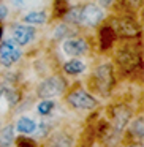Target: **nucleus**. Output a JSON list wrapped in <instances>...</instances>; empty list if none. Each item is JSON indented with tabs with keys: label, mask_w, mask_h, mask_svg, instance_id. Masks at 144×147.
Masks as SVG:
<instances>
[{
	"label": "nucleus",
	"mask_w": 144,
	"mask_h": 147,
	"mask_svg": "<svg viewBox=\"0 0 144 147\" xmlns=\"http://www.w3.org/2000/svg\"><path fill=\"white\" fill-rule=\"evenodd\" d=\"M114 68L111 63H103L95 68L92 78H90V89L93 93H98L101 96H109L114 87Z\"/></svg>",
	"instance_id": "1"
},
{
	"label": "nucleus",
	"mask_w": 144,
	"mask_h": 147,
	"mask_svg": "<svg viewBox=\"0 0 144 147\" xmlns=\"http://www.w3.org/2000/svg\"><path fill=\"white\" fill-rule=\"evenodd\" d=\"M65 100L73 109H81V111H90L98 105V100L82 87H76L67 92Z\"/></svg>",
	"instance_id": "2"
},
{
	"label": "nucleus",
	"mask_w": 144,
	"mask_h": 147,
	"mask_svg": "<svg viewBox=\"0 0 144 147\" xmlns=\"http://www.w3.org/2000/svg\"><path fill=\"white\" fill-rule=\"evenodd\" d=\"M67 81L62 76H49L43 81L37 89V96L43 100H51L67 93Z\"/></svg>",
	"instance_id": "3"
},
{
	"label": "nucleus",
	"mask_w": 144,
	"mask_h": 147,
	"mask_svg": "<svg viewBox=\"0 0 144 147\" xmlns=\"http://www.w3.org/2000/svg\"><path fill=\"white\" fill-rule=\"evenodd\" d=\"M131 115H133V111H131L130 106L125 105V103H119V105L111 106L108 122L111 123V127L114 128L116 131L124 133L127 125L130 123V120H131Z\"/></svg>",
	"instance_id": "4"
},
{
	"label": "nucleus",
	"mask_w": 144,
	"mask_h": 147,
	"mask_svg": "<svg viewBox=\"0 0 144 147\" xmlns=\"http://www.w3.org/2000/svg\"><path fill=\"white\" fill-rule=\"evenodd\" d=\"M21 55H22V52L13 40H5L0 43V63L3 67H13L21 59Z\"/></svg>",
	"instance_id": "5"
},
{
	"label": "nucleus",
	"mask_w": 144,
	"mask_h": 147,
	"mask_svg": "<svg viewBox=\"0 0 144 147\" xmlns=\"http://www.w3.org/2000/svg\"><path fill=\"white\" fill-rule=\"evenodd\" d=\"M111 29L114 35H119L122 38H135L139 35V26L130 18H119L114 19L111 24Z\"/></svg>",
	"instance_id": "6"
},
{
	"label": "nucleus",
	"mask_w": 144,
	"mask_h": 147,
	"mask_svg": "<svg viewBox=\"0 0 144 147\" xmlns=\"http://www.w3.org/2000/svg\"><path fill=\"white\" fill-rule=\"evenodd\" d=\"M105 18L101 7L95 3H87L81 7V24L87 27H97Z\"/></svg>",
	"instance_id": "7"
},
{
	"label": "nucleus",
	"mask_w": 144,
	"mask_h": 147,
	"mask_svg": "<svg viewBox=\"0 0 144 147\" xmlns=\"http://www.w3.org/2000/svg\"><path fill=\"white\" fill-rule=\"evenodd\" d=\"M117 63L125 73H131L139 67V55L130 49H122L117 52Z\"/></svg>",
	"instance_id": "8"
},
{
	"label": "nucleus",
	"mask_w": 144,
	"mask_h": 147,
	"mask_svg": "<svg viewBox=\"0 0 144 147\" xmlns=\"http://www.w3.org/2000/svg\"><path fill=\"white\" fill-rule=\"evenodd\" d=\"M62 48H64L65 54L71 55V57H79V55H84L87 51H89L87 41L84 38H78V36L65 40L64 45H62Z\"/></svg>",
	"instance_id": "9"
},
{
	"label": "nucleus",
	"mask_w": 144,
	"mask_h": 147,
	"mask_svg": "<svg viewBox=\"0 0 144 147\" xmlns=\"http://www.w3.org/2000/svg\"><path fill=\"white\" fill-rule=\"evenodd\" d=\"M35 35H37L35 29L30 26L21 24V26H14V29H13V41L19 46H26L30 41H33Z\"/></svg>",
	"instance_id": "10"
},
{
	"label": "nucleus",
	"mask_w": 144,
	"mask_h": 147,
	"mask_svg": "<svg viewBox=\"0 0 144 147\" xmlns=\"http://www.w3.org/2000/svg\"><path fill=\"white\" fill-rule=\"evenodd\" d=\"M43 147H73V138L65 131H59L48 136V141Z\"/></svg>",
	"instance_id": "11"
},
{
	"label": "nucleus",
	"mask_w": 144,
	"mask_h": 147,
	"mask_svg": "<svg viewBox=\"0 0 144 147\" xmlns=\"http://www.w3.org/2000/svg\"><path fill=\"white\" fill-rule=\"evenodd\" d=\"M127 138H131L133 139V144H139L143 142V138H144V122H143V115H139L138 119H135L131 122L130 128H128V133L125 134Z\"/></svg>",
	"instance_id": "12"
},
{
	"label": "nucleus",
	"mask_w": 144,
	"mask_h": 147,
	"mask_svg": "<svg viewBox=\"0 0 144 147\" xmlns=\"http://www.w3.org/2000/svg\"><path fill=\"white\" fill-rule=\"evenodd\" d=\"M64 71L70 76H78V74L86 71V63L81 62L79 59H71V60L64 63Z\"/></svg>",
	"instance_id": "13"
},
{
	"label": "nucleus",
	"mask_w": 144,
	"mask_h": 147,
	"mask_svg": "<svg viewBox=\"0 0 144 147\" xmlns=\"http://www.w3.org/2000/svg\"><path fill=\"white\" fill-rule=\"evenodd\" d=\"M13 141H14V125L8 123L0 131V147H13Z\"/></svg>",
	"instance_id": "14"
},
{
	"label": "nucleus",
	"mask_w": 144,
	"mask_h": 147,
	"mask_svg": "<svg viewBox=\"0 0 144 147\" xmlns=\"http://www.w3.org/2000/svg\"><path fill=\"white\" fill-rule=\"evenodd\" d=\"M35 120H32V119L29 117H21L19 120H18V131H19L21 134H24V136H29V134L33 133V130H35Z\"/></svg>",
	"instance_id": "15"
},
{
	"label": "nucleus",
	"mask_w": 144,
	"mask_h": 147,
	"mask_svg": "<svg viewBox=\"0 0 144 147\" xmlns=\"http://www.w3.org/2000/svg\"><path fill=\"white\" fill-rule=\"evenodd\" d=\"M46 13L45 11H32V13L26 14L22 18L26 24H32V26H41V24L46 22Z\"/></svg>",
	"instance_id": "16"
},
{
	"label": "nucleus",
	"mask_w": 144,
	"mask_h": 147,
	"mask_svg": "<svg viewBox=\"0 0 144 147\" xmlns=\"http://www.w3.org/2000/svg\"><path fill=\"white\" fill-rule=\"evenodd\" d=\"M114 36L116 35L111 27H103L100 30V46H101V49H108L114 41Z\"/></svg>",
	"instance_id": "17"
},
{
	"label": "nucleus",
	"mask_w": 144,
	"mask_h": 147,
	"mask_svg": "<svg viewBox=\"0 0 144 147\" xmlns=\"http://www.w3.org/2000/svg\"><path fill=\"white\" fill-rule=\"evenodd\" d=\"M51 133V125L48 123L46 120H41L40 123L35 125V130H33V139H46Z\"/></svg>",
	"instance_id": "18"
},
{
	"label": "nucleus",
	"mask_w": 144,
	"mask_h": 147,
	"mask_svg": "<svg viewBox=\"0 0 144 147\" xmlns=\"http://www.w3.org/2000/svg\"><path fill=\"white\" fill-rule=\"evenodd\" d=\"M93 141H95V131H93L92 127H87L86 130L82 131L79 138V142H78L76 147H92Z\"/></svg>",
	"instance_id": "19"
},
{
	"label": "nucleus",
	"mask_w": 144,
	"mask_h": 147,
	"mask_svg": "<svg viewBox=\"0 0 144 147\" xmlns=\"http://www.w3.org/2000/svg\"><path fill=\"white\" fill-rule=\"evenodd\" d=\"M65 21L71 24H79L81 22V7H71L65 13Z\"/></svg>",
	"instance_id": "20"
},
{
	"label": "nucleus",
	"mask_w": 144,
	"mask_h": 147,
	"mask_svg": "<svg viewBox=\"0 0 144 147\" xmlns=\"http://www.w3.org/2000/svg\"><path fill=\"white\" fill-rule=\"evenodd\" d=\"M54 109V101L52 100H43L38 106H37V111L40 115H49Z\"/></svg>",
	"instance_id": "21"
},
{
	"label": "nucleus",
	"mask_w": 144,
	"mask_h": 147,
	"mask_svg": "<svg viewBox=\"0 0 144 147\" xmlns=\"http://www.w3.org/2000/svg\"><path fill=\"white\" fill-rule=\"evenodd\" d=\"M14 144H16V147H38V144H37V141L33 139V138L24 136V134H21L19 138H16V139H14Z\"/></svg>",
	"instance_id": "22"
},
{
	"label": "nucleus",
	"mask_w": 144,
	"mask_h": 147,
	"mask_svg": "<svg viewBox=\"0 0 144 147\" xmlns=\"http://www.w3.org/2000/svg\"><path fill=\"white\" fill-rule=\"evenodd\" d=\"M67 11H68L67 0H54V16L55 18L65 16V13H67Z\"/></svg>",
	"instance_id": "23"
},
{
	"label": "nucleus",
	"mask_w": 144,
	"mask_h": 147,
	"mask_svg": "<svg viewBox=\"0 0 144 147\" xmlns=\"http://www.w3.org/2000/svg\"><path fill=\"white\" fill-rule=\"evenodd\" d=\"M68 35V27L67 26H59L55 30V38H62V36Z\"/></svg>",
	"instance_id": "24"
},
{
	"label": "nucleus",
	"mask_w": 144,
	"mask_h": 147,
	"mask_svg": "<svg viewBox=\"0 0 144 147\" xmlns=\"http://www.w3.org/2000/svg\"><path fill=\"white\" fill-rule=\"evenodd\" d=\"M8 16V8L3 3H0V21H3Z\"/></svg>",
	"instance_id": "25"
},
{
	"label": "nucleus",
	"mask_w": 144,
	"mask_h": 147,
	"mask_svg": "<svg viewBox=\"0 0 144 147\" xmlns=\"http://www.w3.org/2000/svg\"><path fill=\"white\" fill-rule=\"evenodd\" d=\"M127 2H128V5L133 7V8H138L141 5V0H127Z\"/></svg>",
	"instance_id": "26"
},
{
	"label": "nucleus",
	"mask_w": 144,
	"mask_h": 147,
	"mask_svg": "<svg viewBox=\"0 0 144 147\" xmlns=\"http://www.w3.org/2000/svg\"><path fill=\"white\" fill-rule=\"evenodd\" d=\"M11 3H13L14 7L19 8V7H22V5H24V0H11Z\"/></svg>",
	"instance_id": "27"
},
{
	"label": "nucleus",
	"mask_w": 144,
	"mask_h": 147,
	"mask_svg": "<svg viewBox=\"0 0 144 147\" xmlns=\"http://www.w3.org/2000/svg\"><path fill=\"white\" fill-rule=\"evenodd\" d=\"M112 3V0H100V5L101 7H109Z\"/></svg>",
	"instance_id": "28"
},
{
	"label": "nucleus",
	"mask_w": 144,
	"mask_h": 147,
	"mask_svg": "<svg viewBox=\"0 0 144 147\" xmlns=\"http://www.w3.org/2000/svg\"><path fill=\"white\" fill-rule=\"evenodd\" d=\"M0 38H2V27H0Z\"/></svg>",
	"instance_id": "29"
}]
</instances>
